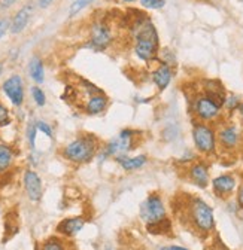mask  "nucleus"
<instances>
[{
    "mask_svg": "<svg viewBox=\"0 0 243 250\" xmlns=\"http://www.w3.org/2000/svg\"><path fill=\"white\" fill-rule=\"evenodd\" d=\"M191 136H193L194 147L197 149L199 153L209 156L217 152V147H218L217 130L212 127L210 124L194 121Z\"/></svg>",
    "mask_w": 243,
    "mask_h": 250,
    "instance_id": "obj_4",
    "label": "nucleus"
},
{
    "mask_svg": "<svg viewBox=\"0 0 243 250\" xmlns=\"http://www.w3.org/2000/svg\"><path fill=\"white\" fill-rule=\"evenodd\" d=\"M239 104H240L239 97H236V96H230V97H227V99H225V104H224V107H225L228 112H234V110H237Z\"/></svg>",
    "mask_w": 243,
    "mask_h": 250,
    "instance_id": "obj_28",
    "label": "nucleus"
},
{
    "mask_svg": "<svg viewBox=\"0 0 243 250\" xmlns=\"http://www.w3.org/2000/svg\"><path fill=\"white\" fill-rule=\"evenodd\" d=\"M42 250H66V247L62 240L57 237H52L42 244Z\"/></svg>",
    "mask_w": 243,
    "mask_h": 250,
    "instance_id": "obj_23",
    "label": "nucleus"
},
{
    "mask_svg": "<svg viewBox=\"0 0 243 250\" xmlns=\"http://www.w3.org/2000/svg\"><path fill=\"white\" fill-rule=\"evenodd\" d=\"M2 72H3V62H0V75H2Z\"/></svg>",
    "mask_w": 243,
    "mask_h": 250,
    "instance_id": "obj_38",
    "label": "nucleus"
},
{
    "mask_svg": "<svg viewBox=\"0 0 243 250\" xmlns=\"http://www.w3.org/2000/svg\"><path fill=\"white\" fill-rule=\"evenodd\" d=\"M14 163V152L8 145L0 143V173H5L11 168Z\"/></svg>",
    "mask_w": 243,
    "mask_h": 250,
    "instance_id": "obj_20",
    "label": "nucleus"
},
{
    "mask_svg": "<svg viewBox=\"0 0 243 250\" xmlns=\"http://www.w3.org/2000/svg\"><path fill=\"white\" fill-rule=\"evenodd\" d=\"M2 89L14 106L20 107L22 104V102H24V83H22L21 76L12 75L11 78H8L2 85Z\"/></svg>",
    "mask_w": 243,
    "mask_h": 250,
    "instance_id": "obj_10",
    "label": "nucleus"
},
{
    "mask_svg": "<svg viewBox=\"0 0 243 250\" xmlns=\"http://www.w3.org/2000/svg\"><path fill=\"white\" fill-rule=\"evenodd\" d=\"M109 106V99L105 96L103 92L99 94H93L89 96L87 103H85V113L91 115V116H96V115H102Z\"/></svg>",
    "mask_w": 243,
    "mask_h": 250,
    "instance_id": "obj_14",
    "label": "nucleus"
},
{
    "mask_svg": "<svg viewBox=\"0 0 243 250\" xmlns=\"http://www.w3.org/2000/svg\"><path fill=\"white\" fill-rule=\"evenodd\" d=\"M158 250H173V249H172V246H163V247H160Z\"/></svg>",
    "mask_w": 243,
    "mask_h": 250,
    "instance_id": "obj_36",
    "label": "nucleus"
},
{
    "mask_svg": "<svg viewBox=\"0 0 243 250\" xmlns=\"http://www.w3.org/2000/svg\"><path fill=\"white\" fill-rule=\"evenodd\" d=\"M123 2H124V3H134L136 0H123Z\"/></svg>",
    "mask_w": 243,
    "mask_h": 250,
    "instance_id": "obj_37",
    "label": "nucleus"
},
{
    "mask_svg": "<svg viewBox=\"0 0 243 250\" xmlns=\"http://www.w3.org/2000/svg\"><path fill=\"white\" fill-rule=\"evenodd\" d=\"M173 250H188L187 247H182V246H172Z\"/></svg>",
    "mask_w": 243,
    "mask_h": 250,
    "instance_id": "obj_35",
    "label": "nucleus"
},
{
    "mask_svg": "<svg viewBox=\"0 0 243 250\" xmlns=\"http://www.w3.org/2000/svg\"><path fill=\"white\" fill-rule=\"evenodd\" d=\"M172 229V224L170 221L166 217L164 221L158 222V224H151V225H146V231L149 234H154V235H158V234H166V232H170Z\"/></svg>",
    "mask_w": 243,
    "mask_h": 250,
    "instance_id": "obj_21",
    "label": "nucleus"
},
{
    "mask_svg": "<svg viewBox=\"0 0 243 250\" xmlns=\"http://www.w3.org/2000/svg\"><path fill=\"white\" fill-rule=\"evenodd\" d=\"M218 145L224 150H234L242 142V133L237 124H224L217 131Z\"/></svg>",
    "mask_w": 243,
    "mask_h": 250,
    "instance_id": "obj_8",
    "label": "nucleus"
},
{
    "mask_svg": "<svg viewBox=\"0 0 243 250\" xmlns=\"http://www.w3.org/2000/svg\"><path fill=\"white\" fill-rule=\"evenodd\" d=\"M237 186V180L233 174H220L212 180V189L220 198H227L231 195Z\"/></svg>",
    "mask_w": 243,
    "mask_h": 250,
    "instance_id": "obj_12",
    "label": "nucleus"
},
{
    "mask_svg": "<svg viewBox=\"0 0 243 250\" xmlns=\"http://www.w3.org/2000/svg\"><path fill=\"white\" fill-rule=\"evenodd\" d=\"M140 5L145 9H161L166 5V0H140Z\"/></svg>",
    "mask_w": 243,
    "mask_h": 250,
    "instance_id": "obj_26",
    "label": "nucleus"
},
{
    "mask_svg": "<svg viewBox=\"0 0 243 250\" xmlns=\"http://www.w3.org/2000/svg\"><path fill=\"white\" fill-rule=\"evenodd\" d=\"M84 225H85V219L81 216L67 217V219H63V221L57 225V232L66 237H73L84 228Z\"/></svg>",
    "mask_w": 243,
    "mask_h": 250,
    "instance_id": "obj_16",
    "label": "nucleus"
},
{
    "mask_svg": "<svg viewBox=\"0 0 243 250\" xmlns=\"http://www.w3.org/2000/svg\"><path fill=\"white\" fill-rule=\"evenodd\" d=\"M188 219L200 234H209L215 229L214 208L199 197H193L188 203Z\"/></svg>",
    "mask_w": 243,
    "mask_h": 250,
    "instance_id": "obj_3",
    "label": "nucleus"
},
{
    "mask_svg": "<svg viewBox=\"0 0 243 250\" xmlns=\"http://www.w3.org/2000/svg\"><path fill=\"white\" fill-rule=\"evenodd\" d=\"M99 140L93 134H82L67 143L63 149V156L75 164H85L94 158L99 152Z\"/></svg>",
    "mask_w": 243,
    "mask_h": 250,
    "instance_id": "obj_2",
    "label": "nucleus"
},
{
    "mask_svg": "<svg viewBox=\"0 0 243 250\" xmlns=\"http://www.w3.org/2000/svg\"><path fill=\"white\" fill-rule=\"evenodd\" d=\"M237 112H239L240 118L243 119V102H240V104H239V107H237Z\"/></svg>",
    "mask_w": 243,
    "mask_h": 250,
    "instance_id": "obj_34",
    "label": "nucleus"
},
{
    "mask_svg": "<svg viewBox=\"0 0 243 250\" xmlns=\"http://www.w3.org/2000/svg\"><path fill=\"white\" fill-rule=\"evenodd\" d=\"M112 43V31L109 25L103 21L93 24L89 31V45L97 51L106 49Z\"/></svg>",
    "mask_w": 243,
    "mask_h": 250,
    "instance_id": "obj_9",
    "label": "nucleus"
},
{
    "mask_svg": "<svg viewBox=\"0 0 243 250\" xmlns=\"http://www.w3.org/2000/svg\"><path fill=\"white\" fill-rule=\"evenodd\" d=\"M93 2H94V0H75V2L69 8V17L70 18L75 17L76 14H79L82 9H85L87 6H89Z\"/></svg>",
    "mask_w": 243,
    "mask_h": 250,
    "instance_id": "obj_22",
    "label": "nucleus"
},
{
    "mask_svg": "<svg viewBox=\"0 0 243 250\" xmlns=\"http://www.w3.org/2000/svg\"><path fill=\"white\" fill-rule=\"evenodd\" d=\"M22 182H24V188H25V192L28 195V200L33 201V203L41 201L44 191H42V180H41L39 174L33 170H27L24 173Z\"/></svg>",
    "mask_w": 243,
    "mask_h": 250,
    "instance_id": "obj_11",
    "label": "nucleus"
},
{
    "mask_svg": "<svg viewBox=\"0 0 243 250\" xmlns=\"http://www.w3.org/2000/svg\"><path fill=\"white\" fill-rule=\"evenodd\" d=\"M139 216L145 222V225L158 224L164 221L167 217V208L163 198L158 194H149L140 206Z\"/></svg>",
    "mask_w": 243,
    "mask_h": 250,
    "instance_id": "obj_6",
    "label": "nucleus"
},
{
    "mask_svg": "<svg viewBox=\"0 0 243 250\" xmlns=\"http://www.w3.org/2000/svg\"><path fill=\"white\" fill-rule=\"evenodd\" d=\"M9 27H11V22H9L6 18L0 20V39H2V38L5 36V33L9 30Z\"/></svg>",
    "mask_w": 243,
    "mask_h": 250,
    "instance_id": "obj_30",
    "label": "nucleus"
},
{
    "mask_svg": "<svg viewBox=\"0 0 243 250\" xmlns=\"http://www.w3.org/2000/svg\"><path fill=\"white\" fill-rule=\"evenodd\" d=\"M28 75L36 83H44V81H45L44 62L38 55L32 57V60L28 61Z\"/></svg>",
    "mask_w": 243,
    "mask_h": 250,
    "instance_id": "obj_19",
    "label": "nucleus"
},
{
    "mask_svg": "<svg viewBox=\"0 0 243 250\" xmlns=\"http://www.w3.org/2000/svg\"><path fill=\"white\" fill-rule=\"evenodd\" d=\"M15 2H17V0H3V2H2V8H9V6H12Z\"/></svg>",
    "mask_w": 243,
    "mask_h": 250,
    "instance_id": "obj_33",
    "label": "nucleus"
},
{
    "mask_svg": "<svg viewBox=\"0 0 243 250\" xmlns=\"http://www.w3.org/2000/svg\"><path fill=\"white\" fill-rule=\"evenodd\" d=\"M188 179L191 180V183L201 188V189L207 188V185H209V167H207V164L203 161H197V163L191 164V167L188 168Z\"/></svg>",
    "mask_w": 243,
    "mask_h": 250,
    "instance_id": "obj_13",
    "label": "nucleus"
},
{
    "mask_svg": "<svg viewBox=\"0 0 243 250\" xmlns=\"http://www.w3.org/2000/svg\"><path fill=\"white\" fill-rule=\"evenodd\" d=\"M136 39H134V54L140 61H153L158 55L160 38L157 28L149 20L136 22Z\"/></svg>",
    "mask_w": 243,
    "mask_h": 250,
    "instance_id": "obj_1",
    "label": "nucleus"
},
{
    "mask_svg": "<svg viewBox=\"0 0 243 250\" xmlns=\"http://www.w3.org/2000/svg\"><path fill=\"white\" fill-rule=\"evenodd\" d=\"M236 203H237V207H239L240 210H243V183L240 185V188H239V191H237Z\"/></svg>",
    "mask_w": 243,
    "mask_h": 250,
    "instance_id": "obj_31",
    "label": "nucleus"
},
{
    "mask_svg": "<svg viewBox=\"0 0 243 250\" xmlns=\"http://www.w3.org/2000/svg\"><path fill=\"white\" fill-rule=\"evenodd\" d=\"M52 2H54V0H39V6L41 8H48Z\"/></svg>",
    "mask_w": 243,
    "mask_h": 250,
    "instance_id": "obj_32",
    "label": "nucleus"
},
{
    "mask_svg": "<svg viewBox=\"0 0 243 250\" xmlns=\"http://www.w3.org/2000/svg\"><path fill=\"white\" fill-rule=\"evenodd\" d=\"M139 139V131L132 130V128H126L119 133L118 137L109 140L105 147L102 149V155L103 158H108V156H121V155H127L130 150L134 149L136 143Z\"/></svg>",
    "mask_w": 243,
    "mask_h": 250,
    "instance_id": "obj_5",
    "label": "nucleus"
},
{
    "mask_svg": "<svg viewBox=\"0 0 243 250\" xmlns=\"http://www.w3.org/2000/svg\"><path fill=\"white\" fill-rule=\"evenodd\" d=\"M36 127H38V130H39L41 133H44L45 136L52 137V128H51V125H49V124H46V122H44V121H38V122H36Z\"/></svg>",
    "mask_w": 243,
    "mask_h": 250,
    "instance_id": "obj_29",
    "label": "nucleus"
},
{
    "mask_svg": "<svg viewBox=\"0 0 243 250\" xmlns=\"http://www.w3.org/2000/svg\"><path fill=\"white\" fill-rule=\"evenodd\" d=\"M36 133H38L36 122H30L28 127H27V140H28V145L32 149L36 147Z\"/></svg>",
    "mask_w": 243,
    "mask_h": 250,
    "instance_id": "obj_25",
    "label": "nucleus"
},
{
    "mask_svg": "<svg viewBox=\"0 0 243 250\" xmlns=\"http://www.w3.org/2000/svg\"><path fill=\"white\" fill-rule=\"evenodd\" d=\"M116 163L121 166L124 171H136L142 168L148 163V156L146 155H136V156H127V155H121L116 156Z\"/></svg>",
    "mask_w": 243,
    "mask_h": 250,
    "instance_id": "obj_18",
    "label": "nucleus"
},
{
    "mask_svg": "<svg viewBox=\"0 0 243 250\" xmlns=\"http://www.w3.org/2000/svg\"><path fill=\"white\" fill-rule=\"evenodd\" d=\"M193 112H194L196 121L206 122V124L217 122L222 116L221 107L218 104H215L207 96H204V94H200V96H197L194 99V102H193Z\"/></svg>",
    "mask_w": 243,
    "mask_h": 250,
    "instance_id": "obj_7",
    "label": "nucleus"
},
{
    "mask_svg": "<svg viewBox=\"0 0 243 250\" xmlns=\"http://www.w3.org/2000/svg\"><path fill=\"white\" fill-rule=\"evenodd\" d=\"M32 97L35 100V103L39 106V107H44L46 104V96L45 92L39 88V86H33L32 88Z\"/></svg>",
    "mask_w": 243,
    "mask_h": 250,
    "instance_id": "obj_24",
    "label": "nucleus"
},
{
    "mask_svg": "<svg viewBox=\"0 0 243 250\" xmlns=\"http://www.w3.org/2000/svg\"><path fill=\"white\" fill-rule=\"evenodd\" d=\"M9 124H11V113L3 103H0V127H6Z\"/></svg>",
    "mask_w": 243,
    "mask_h": 250,
    "instance_id": "obj_27",
    "label": "nucleus"
},
{
    "mask_svg": "<svg viewBox=\"0 0 243 250\" xmlns=\"http://www.w3.org/2000/svg\"><path fill=\"white\" fill-rule=\"evenodd\" d=\"M172 78H173V72L167 62H161V64L151 73V79H153V82L158 91L167 89V86L172 82Z\"/></svg>",
    "mask_w": 243,
    "mask_h": 250,
    "instance_id": "obj_15",
    "label": "nucleus"
},
{
    "mask_svg": "<svg viewBox=\"0 0 243 250\" xmlns=\"http://www.w3.org/2000/svg\"><path fill=\"white\" fill-rule=\"evenodd\" d=\"M32 14H33V8H32V6H30V5L22 6V8H21V9L14 15V18H12L11 27H9L11 33H12V35H18V33H21V31L25 28V25L28 24V21H30V17H32Z\"/></svg>",
    "mask_w": 243,
    "mask_h": 250,
    "instance_id": "obj_17",
    "label": "nucleus"
}]
</instances>
